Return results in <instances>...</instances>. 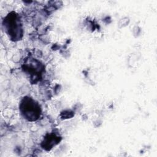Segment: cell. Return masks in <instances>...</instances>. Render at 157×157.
Wrapping results in <instances>:
<instances>
[{
  "instance_id": "obj_3",
  "label": "cell",
  "mask_w": 157,
  "mask_h": 157,
  "mask_svg": "<svg viewBox=\"0 0 157 157\" xmlns=\"http://www.w3.org/2000/svg\"><path fill=\"white\" fill-rule=\"evenodd\" d=\"M22 68L24 72L29 75L30 81L33 83L39 81L44 72V66L37 59L32 58L25 60Z\"/></svg>"
},
{
  "instance_id": "obj_1",
  "label": "cell",
  "mask_w": 157,
  "mask_h": 157,
  "mask_svg": "<svg viewBox=\"0 0 157 157\" xmlns=\"http://www.w3.org/2000/svg\"><path fill=\"white\" fill-rule=\"evenodd\" d=\"M2 26L4 31L12 41L20 40L23 37V28L20 18L14 12L9 13L4 18Z\"/></svg>"
},
{
  "instance_id": "obj_2",
  "label": "cell",
  "mask_w": 157,
  "mask_h": 157,
  "mask_svg": "<svg viewBox=\"0 0 157 157\" xmlns=\"http://www.w3.org/2000/svg\"><path fill=\"white\" fill-rule=\"evenodd\" d=\"M19 110L22 117L29 121L38 120L42 112L39 104L29 96H25L21 99L19 104Z\"/></svg>"
},
{
  "instance_id": "obj_4",
  "label": "cell",
  "mask_w": 157,
  "mask_h": 157,
  "mask_svg": "<svg viewBox=\"0 0 157 157\" xmlns=\"http://www.w3.org/2000/svg\"><path fill=\"white\" fill-rule=\"evenodd\" d=\"M61 140V137L55 133L47 134L42 142L41 146L47 151L50 150L53 147L56 145Z\"/></svg>"
}]
</instances>
